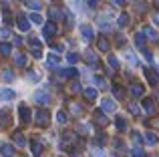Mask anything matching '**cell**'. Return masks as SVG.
I'll use <instances>...</instances> for the list:
<instances>
[{
  "label": "cell",
  "mask_w": 159,
  "mask_h": 157,
  "mask_svg": "<svg viewBox=\"0 0 159 157\" xmlns=\"http://www.w3.org/2000/svg\"><path fill=\"white\" fill-rule=\"evenodd\" d=\"M93 81H95V85H97V87H107V83L103 81L101 77H93Z\"/></svg>",
  "instance_id": "cell-43"
},
{
  "label": "cell",
  "mask_w": 159,
  "mask_h": 157,
  "mask_svg": "<svg viewBox=\"0 0 159 157\" xmlns=\"http://www.w3.org/2000/svg\"><path fill=\"white\" fill-rule=\"evenodd\" d=\"M57 34V24L54 22H47L44 24V28H43V36L44 38H51V36Z\"/></svg>",
  "instance_id": "cell-6"
},
{
  "label": "cell",
  "mask_w": 159,
  "mask_h": 157,
  "mask_svg": "<svg viewBox=\"0 0 159 157\" xmlns=\"http://www.w3.org/2000/svg\"><path fill=\"white\" fill-rule=\"evenodd\" d=\"M87 4H89L91 8H97L99 6V0H87Z\"/></svg>",
  "instance_id": "cell-49"
},
{
  "label": "cell",
  "mask_w": 159,
  "mask_h": 157,
  "mask_svg": "<svg viewBox=\"0 0 159 157\" xmlns=\"http://www.w3.org/2000/svg\"><path fill=\"white\" fill-rule=\"evenodd\" d=\"M97 44H99V51H109V40L105 38V36H99V40H97Z\"/></svg>",
  "instance_id": "cell-21"
},
{
  "label": "cell",
  "mask_w": 159,
  "mask_h": 157,
  "mask_svg": "<svg viewBox=\"0 0 159 157\" xmlns=\"http://www.w3.org/2000/svg\"><path fill=\"white\" fill-rule=\"evenodd\" d=\"M54 51H57V52H62V51H65V47H62V44H54Z\"/></svg>",
  "instance_id": "cell-51"
},
{
  "label": "cell",
  "mask_w": 159,
  "mask_h": 157,
  "mask_svg": "<svg viewBox=\"0 0 159 157\" xmlns=\"http://www.w3.org/2000/svg\"><path fill=\"white\" fill-rule=\"evenodd\" d=\"M87 63H89L93 69H97V67H99V63H97V55H95L93 51H87Z\"/></svg>",
  "instance_id": "cell-17"
},
{
  "label": "cell",
  "mask_w": 159,
  "mask_h": 157,
  "mask_svg": "<svg viewBox=\"0 0 159 157\" xmlns=\"http://www.w3.org/2000/svg\"><path fill=\"white\" fill-rule=\"evenodd\" d=\"M28 43H30V47H32V48H39V47H40V40H39V38H34V36H30V38H28Z\"/></svg>",
  "instance_id": "cell-42"
},
{
  "label": "cell",
  "mask_w": 159,
  "mask_h": 157,
  "mask_svg": "<svg viewBox=\"0 0 159 157\" xmlns=\"http://www.w3.org/2000/svg\"><path fill=\"white\" fill-rule=\"evenodd\" d=\"M83 95H85V99H87V101H91V103L97 101V89H93V87L85 89V93H83Z\"/></svg>",
  "instance_id": "cell-13"
},
{
  "label": "cell",
  "mask_w": 159,
  "mask_h": 157,
  "mask_svg": "<svg viewBox=\"0 0 159 157\" xmlns=\"http://www.w3.org/2000/svg\"><path fill=\"white\" fill-rule=\"evenodd\" d=\"M28 18H30V22H34V24H43V16H40L39 12H30Z\"/></svg>",
  "instance_id": "cell-24"
},
{
  "label": "cell",
  "mask_w": 159,
  "mask_h": 157,
  "mask_svg": "<svg viewBox=\"0 0 159 157\" xmlns=\"http://www.w3.org/2000/svg\"><path fill=\"white\" fill-rule=\"evenodd\" d=\"M145 75H147V78H149V83H151V85H155V83H157V75H155L153 71L145 69Z\"/></svg>",
  "instance_id": "cell-31"
},
{
  "label": "cell",
  "mask_w": 159,
  "mask_h": 157,
  "mask_svg": "<svg viewBox=\"0 0 159 157\" xmlns=\"http://www.w3.org/2000/svg\"><path fill=\"white\" fill-rule=\"evenodd\" d=\"M115 109H117V105H115L113 99H103L101 101V111L103 113H115Z\"/></svg>",
  "instance_id": "cell-5"
},
{
  "label": "cell",
  "mask_w": 159,
  "mask_h": 157,
  "mask_svg": "<svg viewBox=\"0 0 159 157\" xmlns=\"http://www.w3.org/2000/svg\"><path fill=\"white\" fill-rule=\"evenodd\" d=\"M145 36H147V38H157L155 28H153V26H145Z\"/></svg>",
  "instance_id": "cell-28"
},
{
  "label": "cell",
  "mask_w": 159,
  "mask_h": 157,
  "mask_svg": "<svg viewBox=\"0 0 159 157\" xmlns=\"http://www.w3.org/2000/svg\"><path fill=\"white\" fill-rule=\"evenodd\" d=\"M129 109H131V113H133V115L139 113V105H135V103H131V107H129Z\"/></svg>",
  "instance_id": "cell-47"
},
{
  "label": "cell",
  "mask_w": 159,
  "mask_h": 157,
  "mask_svg": "<svg viewBox=\"0 0 159 157\" xmlns=\"http://www.w3.org/2000/svg\"><path fill=\"white\" fill-rule=\"evenodd\" d=\"M143 109H145V113H149V115H153L155 113V101L153 99H143Z\"/></svg>",
  "instance_id": "cell-10"
},
{
  "label": "cell",
  "mask_w": 159,
  "mask_h": 157,
  "mask_svg": "<svg viewBox=\"0 0 159 157\" xmlns=\"http://www.w3.org/2000/svg\"><path fill=\"white\" fill-rule=\"evenodd\" d=\"M10 52H12V48H10V44H8V43H2V44H0V55L8 56Z\"/></svg>",
  "instance_id": "cell-26"
},
{
  "label": "cell",
  "mask_w": 159,
  "mask_h": 157,
  "mask_svg": "<svg viewBox=\"0 0 159 157\" xmlns=\"http://www.w3.org/2000/svg\"><path fill=\"white\" fill-rule=\"evenodd\" d=\"M34 101L40 103V105H47V103L51 101V95H48L47 91H36L34 93Z\"/></svg>",
  "instance_id": "cell-8"
},
{
  "label": "cell",
  "mask_w": 159,
  "mask_h": 157,
  "mask_svg": "<svg viewBox=\"0 0 159 157\" xmlns=\"http://www.w3.org/2000/svg\"><path fill=\"white\" fill-rule=\"evenodd\" d=\"M151 20H153V24H159V12H153Z\"/></svg>",
  "instance_id": "cell-50"
},
{
  "label": "cell",
  "mask_w": 159,
  "mask_h": 157,
  "mask_svg": "<svg viewBox=\"0 0 159 157\" xmlns=\"http://www.w3.org/2000/svg\"><path fill=\"white\" fill-rule=\"evenodd\" d=\"M26 77H28V81H32V83H39L40 81V77H39V73H36V71H28Z\"/></svg>",
  "instance_id": "cell-32"
},
{
  "label": "cell",
  "mask_w": 159,
  "mask_h": 157,
  "mask_svg": "<svg viewBox=\"0 0 159 157\" xmlns=\"http://www.w3.org/2000/svg\"><path fill=\"white\" fill-rule=\"evenodd\" d=\"M48 121H51V115H48L47 109H39V111H36V123H39V125L47 127Z\"/></svg>",
  "instance_id": "cell-2"
},
{
  "label": "cell",
  "mask_w": 159,
  "mask_h": 157,
  "mask_svg": "<svg viewBox=\"0 0 159 157\" xmlns=\"http://www.w3.org/2000/svg\"><path fill=\"white\" fill-rule=\"evenodd\" d=\"M12 141H14V145H18V147H24V145H26V137H24L20 131H16V133L12 135Z\"/></svg>",
  "instance_id": "cell-11"
},
{
  "label": "cell",
  "mask_w": 159,
  "mask_h": 157,
  "mask_svg": "<svg viewBox=\"0 0 159 157\" xmlns=\"http://www.w3.org/2000/svg\"><path fill=\"white\" fill-rule=\"evenodd\" d=\"M14 44H22V38H20V36H14Z\"/></svg>",
  "instance_id": "cell-54"
},
{
  "label": "cell",
  "mask_w": 159,
  "mask_h": 157,
  "mask_svg": "<svg viewBox=\"0 0 159 157\" xmlns=\"http://www.w3.org/2000/svg\"><path fill=\"white\" fill-rule=\"evenodd\" d=\"M24 2H26L28 8H34V10H39V8H40V0H24Z\"/></svg>",
  "instance_id": "cell-34"
},
{
  "label": "cell",
  "mask_w": 159,
  "mask_h": 157,
  "mask_svg": "<svg viewBox=\"0 0 159 157\" xmlns=\"http://www.w3.org/2000/svg\"><path fill=\"white\" fill-rule=\"evenodd\" d=\"M2 78L6 83H12V81H14V73H12L10 69H4V71H2Z\"/></svg>",
  "instance_id": "cell-23"
},
{
  "label": "cell",
  "mask_w": 159,
  "mask_h": 157,
  "mask_svg": "<svg viewBox=\"0 0 159 157\" xmlns=\"http://www.w3.org/2000/svg\"><path fill=\"white\" fill-rule=\"evenodd\" d=\"M133 141H135V143H141V141H143V137H141L137 131H133Z\"/></svg>",
  "instance_id": "cell-46"
},
{
  "label": "cell",
  "mask_w": 159,
  "mask_h": 157,
  "mask_svg": "<svg viewBox=\"0 0 159 157\" xmlns=\"http://www.w3.org/2000/svg\"><path fill=\"white\" fill-rule=\"evenodd\" d=\"M125 59H127V61H129V65H133V67H137V65H139V59H137L133 52H129V51L125 52Z\"/></svg>",
  "instance_id": "cell-22"
},
{
  "label": "cell",
  "mask_w": 159,
  "mask_h": 157,
  "mask_svg": "<svg viewBox=\"0 0 159 157\" xmlns=\"http://www.w3.org/2000/svg\"><path fill=\"white\" fill-rule=\"evenodd\" d=\"M113 95H115L117 99H123V89H121L119 85H113Z\"/></svg>",
  "instance_id": "cell-35"
},
{
  "label": "cell",
  "mask_w": 159,
  "mask_h": 157,
  "mask_svg": "<svg viewBox=\"0 0 159 157\" xmlns=\"http://www.w3.org/2000/svg\"><path fill=\"white\" fill-rule=\"evenodd\" d=\"M131 157H145L143 149H139V147H133L131 149Z\"/></svg>",
  "instance_id": "cell-39"
},
{
  "label": "cell",
  "mask_w": 159,
  "mask_h": 157,
  "mask_svg": "<svg viewBox=\"0 0 159 157\" xmlns=\"http://www.w3.org/2000/svg\"><path fill=\"white\" fill-rule=\"evenodd\" d=\"M157 141H159L157 133H153V131H147V133H145V143H149V145H157Z\"/></svg>",
  "instance_id": "cell-15"
},
{
  "label": "cell",
  "mask_w": 159,
  "mask_h": 157,
  "mask_svg": "<svg viewBox=\"0 0 159 157\" xmlns=\"http://www.w3.org/2000/svg\"><path fill=\"white\" fill-rule=\"evenodd\" d=\"M16 26H18L20 32H28L30 30V18H26L24 14H18L16 16Z\"/></svg>",
  "instance_id": "cell-1"
},
{
  "label": "cell",
  "mask_w": 159,
  "mask_h": 157,
  "mask_svg": "<svg viewBox=\"0 0 159 157\" xmlns=\"http://www.w3.org/2000/svg\"><path fill=\"white\" fill-rule=\"evenodd\" d=\"M81 34H83V38H85V40H89V43H91V40L95 38V28L91 26V24H83V26H81Z\"/></svg>",
  "instance_id": "cell-4"
},
{
  "label": "cell",
  "mask_w": 159,
  "mask_h": 157,
  "mask_svg": "<svg viewBox=\"0 0 159 157\" xmlns=\"http://www.w3.org/2000/svg\"><path fill=\"white\" fill-rule=\"evenodd\" d=\"M47 61H48V67H58V65H61V59H58L54 52H51V55L47 56Z\"/></svg>",
  "instance_id": "cell-19"
},
{
  "label": "cell",
  "mask_w": 159,
  "mask_h": 157,
  "mask_svg": "<svg viewBox=\"0 0 159 157\" xmlns=\"http://www.w3.org/2000/svg\"><path fill=\"white\" fill-rule=\"evenodd\" d=\"M89 131H91V127L87 125V123H83V125L79 127V133H89Z\"/></svg>",
  "instance_id": "cell-45"
},
{
  "label": "cell",
  "mask_w": 159,
  "mask_h": 157,
  "mask_svg": "<svg viewBox=\"0 0 159 157\" xmlns=\"http://www.w3.org/2000/svg\"><path fill=\"white\" fill-rule=\"evenodd\" d=\"M117 24H119L121 28H123V26H127V24H129V16H127V14H121L119 18H117Z\"/></svg>",
  "instance_id": "cell-30"
},
{
  "label": "cell",
  "mask_w": 159,
  "mask_h": 157,
  "mask_svg": "<svg viewBox=\"0 0 159 157\" xmlns=\"http://www.w3.org/2000/svg\"><path fill=\"white\" fill-rule=\"evenodd\" d=\"M91 155H93V157H105V151L99 149V147H95V149L91 151Z\"/></svg>",
  "instance_id": "cell-41"
},
{
  "label": "cell",
  "mask_w": 159,
  "mask_h": 157,
  "mask_svg": "<svg viewBox=\"0 0 159 157\" xmlns=\"http://www.w3.org/2000/svg\"><path fill=\"white\" fill-rule=\"evenodd\" d=\"M113 2H115L117 6H123V4H125V0H113Z\"/></svg>",
  "instance_id": "cell-55"
},
{
  "label": "cell",
  "mask_w": 159,
  "mask_h": 157,
  "mask_svg": "<svg viewBox=\"0 0 159 157\" xmlns=\"http://www.w3.org/2000/svg\"><path fill=\"white\" fill-rule=\"evenodd\" d=\"M32 147V153H34V157H40V153H43V143L39 141V139H34V141L30 143Z\"/></svg>",
  "instance_id": "cell-14"
},
{
  "label": "cell",
  "mask_w": 159,
  "mask_h": 157,
  "mask_svg": "<svg viewBox=\"0 0 159 157\" xmlns=\"http://www.w3.org/2000/svg\"><path fill=\"white\" fill-rule=\"evenodd\" d=\"M129 93H131L133 97H143L145 89H143V85H139V83H133V85L129 87Z\"/></svg>",
  "instance_id": "cell-9"
},
{
  "label": "cell",
  "mask_w": 159,
  "mask_h": 157,
  "mask_svg": "<svg viewBox=\"0 0 159 157\" xmlns=\"http://www.w3.org/2000/svg\"><path fill=\"white\" fill-rule=\"evenodd\" d=\"M6 111H0V127H4V125H6Z\"/></svg>",
  "instance_id": "cell-44"
},
{
  "label": "cell",
  "mask_w": 159,
  "mask_h": 157,
  "mask_svg": "<svg viewBox=\"0 0 159 157\" xmlns=\"http://www.w3.org/2000/svg\"><path fill=\"white\" fill-rule=\"evenodd\" d=\"M65 18H66V26L73 28V24H75V16H73V12H65Z\"/></svg>",
  "instance_id": "cell-33"
},
{
  "label": "cell",
  "mask_w": 159,
  "mask_h": 157,
  "mask_svg": "<svg viewBox=\"0 0 159 157\" xmlns=\"http://www.w3.org/2000/svg\"><path fill=\"white\" fill-rule=\"evenodd\" d=\"M95 117H97V121L101 123V125H107V117L101 113V111H97V113H95Z\"/></svg>",
  "instance_id": "cell-40"
},
{
  "label": "cell",
  "mask_w": 159,
  "mask_h": 157,
  "mask_svg": "<svg viewBox=\"0 0 159 157\" xmlns=\"http://www.w3.org/2000/svg\"><path fill=\"white\" fill-rule=\"evenodd\" d=\"M57 121L61 123V125L66 123V113H65V111H58V113H57Z\"/></svg>",
  "instance_id": "cell-36"
},
{
  "label": "cell",
  "mask_w": 159,
  "mask_h": 157,
  "mask_svg": "<svg viewBox=\"0 0 159 157\" xmlns=\"http://www.w3.org/2000/svg\"><path fill=\"white\" fill-rule=\"evenodd\" d=\"M0 34H2L4 38H6V36H10V30H6V28H2V30H0Z\"/></svg>",
  "instance_id": "cell-53"
},
{
  "label": "cell",
  "mask_w": 159,
  "mask_h": 157,
  "mask_svg": "<svg viewBox=\"0 0 159 157\" xmlns=\"http://www.w3.org/2000/svg\"><path fill=\"white\" fill-rule=\"evenodd\" d=\"M16 149L14 145H10V143H4V145H0V155L2 157H14Z\"/></svg>",
  "instance_id": "cell-7"
},
{
  "label": "cell",
  "mask_w": 159,
  "mask_h": 157,
  "mask_svg": "<svg viewBox=\"0 0 159 157\" xmlns=\"http://www.w3.org/2000/svg\"><path fill=\"white\" fill-rule=\"evenodd\" d=\"M32 56L40 59V56H43V51H39V48H32Z\"/></svg>",
  "instance_id": "cell-48"
},
{
  "label": "cell",
  "mask_w": 159,
  "mask_h": 157,
  "mask_svg": "<svg viewBox=\"0 0 159 157\" xmlns=\"http://www.w3.org/2000/svg\"><path fill=\"white\" fill-rule=\"evenodd\" d=\"M58 75L62 78H69V77H77V71L75 69H62V71H58Z\"/></svg>",
  "instance_id": "cell-20"
},
{
  "label": "cell",
  "mask_w": 159,
  "mask_h": 157,
  "mask_svg": "<svg viewBox=\"0 0 159 157\" xmlns=\"http://www.w3.org/2000/svg\"><path fill=\"white\" fill-rule=\"evenodd\" d=\"M66 63H69V65L79 63V55H77V52H69V55H66Z\"/></svg>",
  "instance_id": "cell-29"
},
{
  "label": "cell",
  "mask_w": 159,
  "mask_h": 157,
  "mask_svg": "<svg viewBox=\"0 0 159 157\" xmlns=\"http://www.w3.org/2000/svg\"><path fill=\"white\" fill-rule=\"evenodd\" d=\"M115 125H117V129H119V131H127V121H125L123 117H117Z\"/></svg>",
  "instance_id": "cell-25"
},
{
  "label": "cell",
  "mask_w": 159,
  "mask_h": 157,
  "mask_svg": "<svg viewBox=\"0 0 159 157\" xmlns=\"http://www.w3.org/2000/svg\"><path fill=\"white\" fill-rule=\"evenodd\" d=\"M70 91H81V85H79V83H73V85H70Z\"/></svg>",
  "instance_id": "cell-52"
},
{
  "label": "cell",
  "mask_w": 159,
  "mask_h": 157,
  "mask_svg": "<svg viewBox=\"0 0 159 157\" xmlns=\"http://www.w3.org/2000/svg\"><path fill=\"white\" fill-rule=\"evenodd\" d=\"M109 67L111 69H119V61H117V56H109Z\"/></svg>",
  "instance_id": "cell-37"
},
{
  "label": "cell",
  "mask_w": 159,
  "mask_h": 157,
  "mask_svg": "<svg viewBox=\"0 0 159 157\" xmlns=\"http://www.w3.org/2000/svg\"><path fill=\"white\" fill-rule=\"evenodd\" d=\"M18 115H20V121H22L24 125H28V123H30L32 115H30V109H28L26 105H20L18 107Z\"/></svg>",
  "instance_id": "cell-3"
},
{
  "label": "cell",
  "mask_w": 159,
  "mask_h": 157,
  "mask_svg": "<svg viewBox=\"0 0 159 157\" xmlns=\"http://www.w3.org/2000/svg\"><path fill=\"white\" fill-rule=\"evenodd\" d=\"M135 47L141 48V51L145 48V34H143V32H137V34H135Z\"/></svg>",
  "instance_id": "cell-18"
},
{
  "label": "cell",
  "mask_w": 159,
  "mask_h": 157,
  "mask_svg": "<svg viewBox=\"0 0 159 157\" xmlns=\"http://www.w3.org/2000/svg\"><path fill=\"white\" fill-rule=\"evenodd\" d=\"M14 97H16V93L12 89H0V99L2 101H12Z\"/></svg>",
  "instance_id": "cell-12"
},
{
  "label": "cell",
  "mask_w": 159,
  "mask_h": 157,
  "mask_svg": "<svg viewBox=\"0 0 159 157\" xmlns=\"http://www.w3.org/2000/svg\"><path fill=\"white\" fill-rule=\"evenodd\" d=\"M51 18H52V20H62V18H65V12H62L61 8L52 6V8H51Z\"/></svg>",
  "instance_id": "cell-16"
},
{
  "label": "cell",
  "mask_w": 159,
  "mask_h": 157,
  "mask_svg": "<svg viewBox=\"0 0 159 157\" xmlns=\"http://www.w3.org/2000/svg\"><path fill=\"white\" fill-rule=\"evenodd\" d=\"M14 63L18 65V67H24V65H26V56L18 52V55H14Z\"/></svg>",
  "instance_id": "cell-27"
},
{
  "label": "cell",
  "mask_w": 159,
  "mask_h": 157,
  "mask_svg": "<svg viewBox=\"0 0 159 157\" xmlns=\"http://www.w3.org/2000/svg\"><path fill=\"white\" fill-rule=\"evenodd\" d=\"M70 113H75V115H81V113H83L81 105H79V103H73V105H70Z\"/></svg>",
  "instance_id": "cell-38"
}]
</instances>
